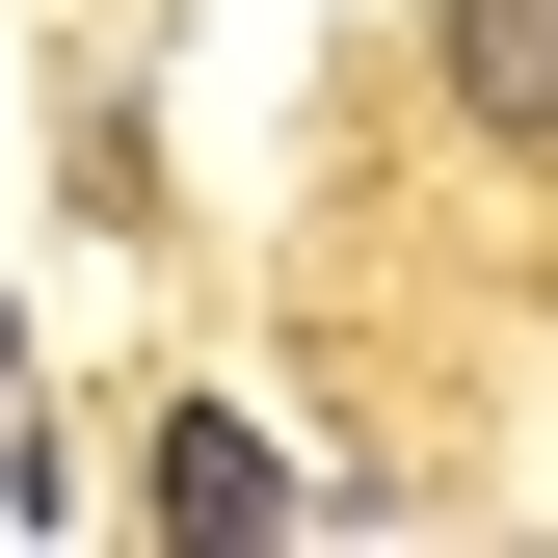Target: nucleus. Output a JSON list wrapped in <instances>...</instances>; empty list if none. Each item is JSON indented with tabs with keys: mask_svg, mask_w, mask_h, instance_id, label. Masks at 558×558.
<instances>
[{
	"mask_svg": "<svg viewBox=\"0 0 558 558\" xmlns=\"http://www.w3.org/2000/svg\"><path fill=\"white\" fill-rule=\"evenodd\" d=\"M426 53H452L478 133H558V0H426Z\"/></svg>",
	"mask_w": 558,
	"mask_h": 558,
	"instance_id": "f257e3e1",
	"label": "nucleus"
},
{
	"mask_svg": "<svg viewBox=\"0 0 558 558\" xmlns=\"http://www.w3.org/2000/svg\"><path fill=\"white\" fill-rule=\"evenodd\" d=\"M266 506H293V452H266V426H214V399H186V426H160V532H266Z\"/></svg>",
	"mask_w": 558,
	"mask_h": 558,
	"instance_id": "f03ea898",
	"label": "nucleus"
},
{
	"mask_svg": "<svg viewBox=\"0 0 558 558\" xmlns=\"http://www.w3.org/2000/svg\"><path fill=\"white\" fill-rule=\"evenodd\" d=\"M0 373H27V345H0Z\"/></svg>",
	"mask_w": 558,
	"mask_h": 558,
	"instance_id": "7ed1b4c3",
	"label": "nucleus"
}]
</instances>
